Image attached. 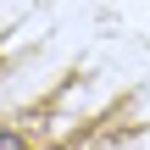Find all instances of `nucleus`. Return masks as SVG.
Masks as SVG:
<instances>
[{
	"mask_svg": "<svg viewBox=\"0 0 150 150\" xmlns=\"http://www.w3.org/2000/svg\"><path fill=\"white\" fill-rule=\"evenodd\" d=\"M0 150H28V139H22L17 128H0Z\"/></svg>",
	"mask_w": 150,
	"mask_h": 150,
	"instance_id": "nucleus-1",
	"label": "nucleus"
}]
</instances>
